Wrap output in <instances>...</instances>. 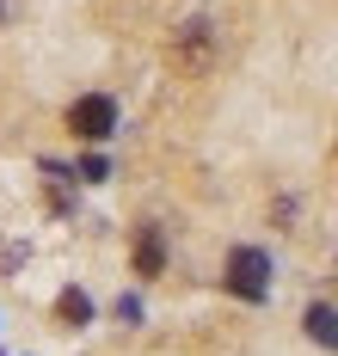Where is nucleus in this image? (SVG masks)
<instances>
[{"mask_svg":"<svg viewBox=\"0 0 338 356\" xmlns=\"http://www.w3.org/2000/svg\"><path fill=\"white\" fill-rule=\"evenodd\" d=\"M227 289L240 295V301H264L271 295V258L259 246H240L227 258Z\"/></svg>","mask_w":338,"mask_h":356,"instance_id":"f257e3e1","label":"nucleus"},{"mask_svg":"<svg viewBox=\"0 0 338 356\" xmlns=\"http://www.w3.org/2000/svg\"><path fill=\"white\" fill-rule=\"evenodd\" d=\"M68 129H74L80 142H105V136L117 129V105L105 99V92H86V99L68 105Z\"/></svg>","mask_w":338,"mask_h":356,"instance_id":"f03ea898","label":"nucleus"},{"mask_svg":"<svg viewBox=\"0 0 338 356\" xmlns=\"http://www.w3.org/2000/svg\"><path fill=\"white\" fill-rule=\"evenodd\" d=\"M179 62H185V68H203V62H209V25H203V19H191L185 31H179Z\"/></svg>","mask_w":338,"mask_h":356,"instance_id":"7ed1b4c3","label":"nucleus"},{"mask_svg":"<svg viewBox=\"0 0 338 356\" xmlns=\"http://www.w3.org/2000/svg\"><path fill=\"white\" fill-rule=\"evenodd\" d=\"M160 264H166L160 227H142V234H136V270H142V277H160Z\"/></svg>","mask_w":338,"mask_h":356,"instance_id":"20e7f679","label":"nucleus"},{"mask_svg":"<svg viewBox=\"0 0 338 356\" xmlns=\"http://www.w3.org/2000/svg\"><path fill=\"white\" fill-rule=\"evenodd\" d=\"M307 338L326 344V350H338V314L332 307H307Z\"/></svg>","mask_w":338,"mask_h":356,"instance_id":"39448f33","label":"nucleus"},{"mask_svg":"<svg viewBox=\"0 0 338 356\" xmlns=\"http://www.w3.org/2000/svg\"><path fill=\"white\" fill-rule=\"evenodd\" d=\"M56 314H62L68 325H86V320H92V301H86L80 289H62V301H56Z\"/></svg>","mask_w":338,"mask_h":356,"instance_id":"423d86ee","label":"nucleus"},{"mask_svg":"<svg viewBox=\"0 0 338 356\" xmlns=\"http://www.w3.org/2000/svg\"><path fill=\"white\" fill-rule=\"evenodd\" d=\"M80 178H92V184H99V178H111V166H105L99 154H86V160H80Z\"/></svg>","mask_w":338,"mask_h":356,"instance_id":"0eeeda50","label":"nucleus"}]
</instances>
